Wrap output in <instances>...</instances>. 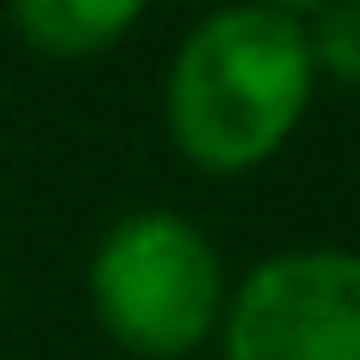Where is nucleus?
<instances>
[{"label":"nucleus","mask_w":360,"mask_h":360,"mask_svg":"<svg viewBox=\"0 0 360 360\" xmlns=\"http://www.w3.org/2000/svg\"><path fill=\"white\" fill-rule=\"evenodd\" d=\"M312 49L295 6H222L180 37L162 84L174 150L205 174H252L312 108Z\"/></svg>","instance_id":"nucleus-1"},{"label":"nucleus","mask_w":360,"mask_h":360,"mask_svg":"<svg viewBox=\"0 0 360 360\" xmlns=\"http://www.w3.org/2000/svg\"><path fill=\"white\" fill-rule=\"evenodd\" d=\"M90 307L127 354L186 360L222 324L229 270L193 217L132 210L90 252Z\"/></svg>","instance_id":"nucleus-2"},{"label":"nucleus","mask_w":360,"mask_h":360,"mask_svg":"<svg viewBox=\"0 0 360 360\" xmlns=\"http://www.w3.org/2000/svg\"><path fill=\"white\" fill-rule=\"evenodd\" d=\"M217 342L222 360H360V252L300 246L252 264Z\"/></svg>","instance_id":"nucleus-3"},{"label":"nucleus","mask_w":360,"mask_h":360,"mask_svg":"<svg viewBox=\"0 0 360 360\" xmlns=\"http://www.w3.org/2000/svg\"><path fill=\"white\" fill-rule=\"evenodd\" d=\"M6 18L25 49L49 60H90V54H108L120 37H132L144 6L139 0H18Z\"/></svg>","instance_id":"nucleus-4"},{"label":"nucleus","mask_w":360,"mask_h":360,"mask_svg":"<svg viewBox=\"0 0 360 360\" xmlns=\"http://www.w3.org/2000/svg\"><path fill=\"white\" fill-rule=\"evenodd\" d=\"M300 18H307L312 72L360 90V0H330V6H312Z\"/></svg>","instance_id":"nucleus-5"}]
</instances>
